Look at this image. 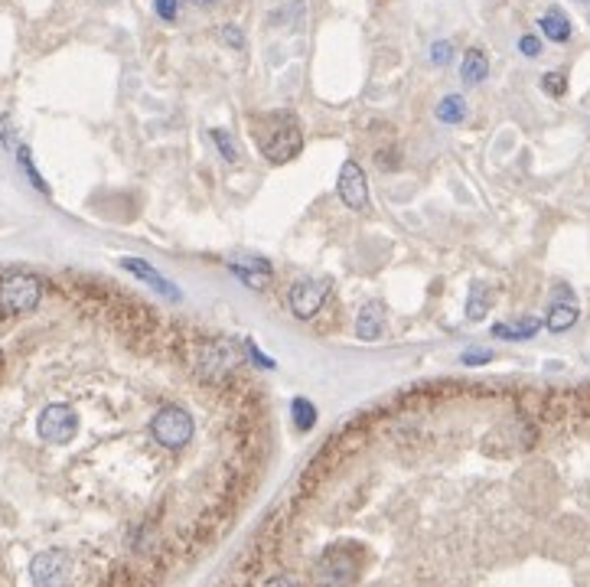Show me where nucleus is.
<instances>
[{"label": "nucleus", "instance_id": "1", "mask_svg": "<svg viewBox=\"0 0 590 587\" xmlns=\"http://www.w3.org/2000/svg\"><path fill=\"white\" fill-rule=\"evenodd\" d=\"M43 300V281L30 271H4L0 274V310L7 317L33 313Z\"/></svg>", "mask_w": 590, "mask_h": 587}, {"label": "nucleus", "instance_id": "2", "mask_svg": "<svg viewBox=\"0 0 590 587\" xmlns=\"http://www.w3.org/2000/svg\"><path fill=\"white\" fill-rule=\"evenodd\" d=\"M150 434L167 450H179V447H187L189 438H193V415L179 405L160 408L154 415V421H150Z\"/></svg>", "mask_w": 590, "mask_h": 587}, {"label": "nucleus", "instance_id": "3", "mask_svg": "<svg viewBox=\"0 0 590 587\" xmlns=\"http://www.w3.org/2000/svg\"><path fill=\"white\" fill-rule=\"evenodd\" d=\"M330 290H333V281L330 278H303L290 288L288 294V307L297 320H313L320 313V307L327 304Z\"/></svg>", "mask_w": 590, "mask_h": 587}, {"label": "nucleus", "instance_id": "4", "mask_svg": "<svg viewBox=\"0 0 590 587\" xmlns=\"http://www.w3.org/2000/svg\"><path fill=\"white\" fill-rule=\"evenodd\" d=\"M36 430H39V438L46 440V444H69V440L76 438V430H78L76 408L63 405V401L46 405L36 418Z\"/></svg>", "mask_w": 590, "mask_h": 587}, {"label": "nucleus", "instance_id": "5", "mask_svg": "<svg viewBox=\"0 0 590 587\" xmlns=\"http://www.w3.org/2000/svg\"><path fill=\"white\" fill-rule=\"evenodd\" d=\"M300 147H303L300 127L284 121V125H278V131H274L271 137H264L261 154H264V160H271V164H290V160L300 154Z\"/></svg>", "mask_w": 590, "mask_h": 587}, {"label": "nucleus", "instance_id": "6", "mask_svg": "<svg viewBox=\"0 0 590 587\" xmlns=\"http://www.w3.org/2000/svg\"><path fill=\"white\" fill-rule=\"evenodd\" d=\"M336 193H340L342 206L346 209H365L369 206V183H365V170L356 160H346L340 170V180H336Z\"/></svg>", "mask_w": 590, "mask_h": 587}, {"label": "nucleus", "instance_id": "7", "mask_svg": "<svg viewBox=\"0 0 590 587\" xmlns=\"http://www.w3.org/2000/svg\"><path fill=\"white\" fill-rule=\"evenodd\" d=\"M30 578L36 581L39 587L63 584V581L69 578V555H66L63 548H46V552H39V555L30 562Z\"/></svg>", "mask_w": 590, "mask_h": 587}, {"label": "nucleus", "instance_id": "8", "mask_svg": "<svg viewBox=\"0 0 590 587\" xmlns=\"http://www.w3.org/2000/svg\"><path fill=\"white\" fill-rule=\"evenodd\" d=\"M226 265H229V271L251 290H264L274 278L271 261L261 258V255H241V258H229Z\"/></svg>", "mask_w": 590, "mask_h": 587}, {"label": "nucleus", "instance_id": "9", "mask_svg": "<svg viewBox=\"0 0 590 587\" xmlns=\"http://www.w3.org/2000/svg\"><path fill=\"white\" fill-rule=\"evenodd\" d=\"M577 317H581V307H577L571 288L561 284V288L554 290V304H552V310H548V317H544V327L552 329V333H567V329L577 323Z\"/></svg>", "mask_w": 590, "mask_h": 587}, {"label": "nucleus", "instance_id": "10", "mask_svg": "<svg viewBox=\"0 0 590 587\" xmlns=\"http://www.w3.org/2000/svg\"><path fill=\"white\" fill-rule=\"evenodd\" d=\"M117 265L125 268V271H131L137 281H144L148 288H154L157 294H164V298H170V300H183V294H179V288L173 281H167L164 274L157 271L150 261H144V258H121Z\"/></svg>", "mask_w": 590, "mask_h": 587}, {"label": "nucleus", "instance_id": "11", "mask_svg": "<svg viewBox=\"0 0 590 587\" xmlns=\"http://www.w3.org/2000/svg\"><path fill=\"white\" fill-rule=\"evenodd\" d=\"M352 578H356L352 562L350 555H340V548H330L327 555L317 562V568H313V581H323V584H346Z\"/></svg>", "mask_w": 590, "mask_h": 587}, {"label": "nucleus", "instance_id": "12", "mask_svg": "<svg viewBox=\"0 0 590 587\" xmlns=\"http://www.w3.org/2000/svg\"><path fill=\"white\" fill-rule=\"evenodd\" d=\"M235 366V352H232V346L229 343H212V346H206L202 349V359H199V372L206 379H226L229 376V369Z\"/></svg>", "mask_w": 590, "mask_h": 587}, {"label": "nucleus", "instance_id": "13", "mask_svg": "<svg viewBox=\"0 0 590 587\" xmlns=\"http://www.w3.org/2000/svg\"><path fill=\"white\" fill-rule=\"evenodd\" d=\"M381 333H385V307L379 300H369V304H362V310L356 317V337L362 343H375Z\"/></svg>", "mask_w": 590, "mask_h": 587}, {"label": "nucleus", "instance_id": "14", "mask_svg": "<svg viewBox=\"0 0 590 587\" xmlns=\"http://www.w3.org/2000/svg\"><path fill=\"white\" fill-rule=\"evenodd\" d=\"M460 78L466 86H483L490 78V59L480 46H470L463 53V63H460Z\"/></svg>", "mask_w": 590, "mask_h": 587}, {"label": "nucleus", "instance_id": "15", "mask_svg": "<svg viewBox=\"0 0 590 587\" xmlns=\"http://www.w3.org/2000/svg\"><path fill=\"white\" fill-rule=\"evenodd\" d=\"M542 329V320L538 317H522V320L513 323H496L493 327V337L496 339H509V343H522V339H532Z\"/></svg>", "mask_w": 590, "mask_h": 587}, {"label": "nucleus", "instance_id": "16", "mask_svg": "<svg viewBox=\"0 0 590 587\" xmlns=\"http://www.w3.org/2000/svg\"><path fill=\"white\" fill-rule=\"evenodd\" d=\"M538 26H542V33L552 39V43H567V39H571V20H567V14L561 7L544 10Z\"/></svg>", "mask_w": 590, "mask_h": 587}, {"label": "nucleus", "instance_id": "17", "mask_svg": "<svg viewBox=\"0 0 590 587\" xmlns=\"http://www.w3.org/2000/svg\"><path fill=\"white\" fill-rule=\"evenodd\" d=\"M434 115L441 125H460L466 117V98L463 95H443L441 102H437Z\"/></svg>", "mask_w": 590, "mask_h": 587}, {"label": "nucleus", "instance_id": "18", "mask_svg": "<svg viewBox=\"0 0 590 587\" xmlns=\"http://www.w3.org/2000/svg\"><path fill=\"white\" fill-rule=\"evenodd\" d=\"M493 307V290L486 288V284H476L473 290H470V300H466V320L480 323L486 313H490Z\"/></svg>", "mask_w": 590, "mask_h": 587}, {"label": "nucleus", "instance_id": "19", "mask_svg": "<svg viewBox=\"0 0 590 587\" xmlns=\"http://www.w3.org/2000/svg\"><path fill=\"white\" fill-rule=\"evenodd\" d=\"M290 418H294V428L307 434V430L317 428V405L310 399H294L290 401Z\"/></svg>", "mask_w": 590, "mask_h": 587}, {"label": "nucleus", "instance_id": "20", "mask_svg": "<svg viewBox=\"0 0 590 587\" xmlns=\"http://www.w3.org/2000/svg\"><path fill=\"white\" fill-rule=\"evenodd\" d=\"M212 141H216L219 154H222V160H226V164H235V160H239V150H235V137H232L229 131L216 127V131H212Z\"/></svg>", "mask_w": 590, "mask_h": 587}, {"label": "nucleus", "instance_id": "21", "mask_svg": "<svg viewBox=\"0 0 590 587\" xmlns=\"http://www.w3.org/2000/svg\"><path fill=\"white\" fill-rule=\"evenodd\" d=\"M542 92L552 98H565L567 95V76L565 72H544L542 76Z\"/></svg>", "mask_w": 590, "mask_h": 587}, {"label": "nucleus", "instance_id": "22", "mask_svg": "<svg viewBox=\"0 0 590 587\" xmlns=\"http://www.w3.org/2000/svg\"><path fill=\"white\" fill-rule=\"evenodd\" d=\"M16 157H20V167H24V173H26V177H30V183H33V187H36L39 193H46V196H49L46 180H43V177H39V170H36V167H33V160H30V150H26V147H20V154H16Z\"/></svg>", "mask_w": 590, "mask_h": 587}, {"label": "nucleus", "instance_id": "23", "mask_svg": "<svg viewBox=\"0 0 590 587\" xmlns=\"http://www.w3.org/2000/svg\"><path fill=\"white\" fill-rule=\"evenodd\" d=\"M154 14L164 20V24H177L179 16V0H154Z\"/></svg>", "mask_w": 590, "mask_h": 587}, {"label": "nucleus", "instance_id": "24", "mask_svg": "<svg viewBox=\"0 0 590 587\" xmlns=\"http://www.w3.org/2000/svg\"><path fill=\"white\" fill-rule=\"evenodd\" d=\"M451 56H453V46L447 39H437L434 46H431V63L434 66H447L451 63Z\"/></svg>", "mask_w": 590, "mask_h": 587}, {"label": "nucleus", "instance_id": "25", "mask_svg": "<svg viewBox=\"0 0 590 587\" xmlns=\"http://www.w3.org/2000/svg\"><path fill=\"white\" fill-rule=\"evenodd\" d=\"M493 356H496L493 349H466L463 356H460V362H463V366H486V362H493Z\"/></svg>", "mask_w": 590, "mask_h": 587}, {"label": "nucleus", "instance_id": "26", "mask_svg": "<svg viewBox=\"0 0 590 587\" xmlns=\"http://www.w3.org/2000/svg\"><path fill=\"white\" fill-rule=\"evenodd\" d=\"M519 53L528 56V59H535V56H542V39H538L535 33H525V36L519 39Z\"/></svg>", "mask_w": 590, "mask_h": 587}, {"label": "nucleus", "instance_id": "27", "mask_svg": "<svg viewBox=\"0 0 590 587\" xmlns=\"http://www.w3.org/2000/svg\"><path fill=\"white\" fill-rule=\"evenodd\" d=\"M249 359H251V362H258V366H261V369H274V359H268V356H264V352L258 349L255 339H249Z\"/></svg>", "mask_w": 590, "mask_h": 587}, {"label": "nucleus", "instance_id": "28", "mask_svg": "<svg viewBox=\"0 0 590 587\" xmlns=\"http://www.w3.org/2000/svg\"><path fill=\"white\" fill-rule=\"evenodd\" d=\"M222 36L229 39V46H235V49L245 46V36H241V33L235 30V26H222Z\"/></svg>", "mask_w": 590, "mask_h": 587}, {"label": "nucleus", "instance_id": "29", "mask_svg": "<svg viewBox=\"0 0 590 587\" xmlns=\"http://www.w3.org/2000/svg\"><path fill=\"white\" fill-rule=\"evenodd\" d=\"M268 584H297V578H268Z\"/></svg>", "mask_w": 590, "mask_h": 587}, {"label": "nucleus", "instance_id": "30", "mask_svg": "<svg viewBox=\"0 0 590 587\" xmlns=\"http://www.w3.org/2000/svg\"><path fill=\"white\" fill-rule=\"evenodd\" d=\"M189 4H202V7H206V4H212V0H189Z\"/></svg>", "mask_w": 590, "mask_h": 587}]
</instances>
